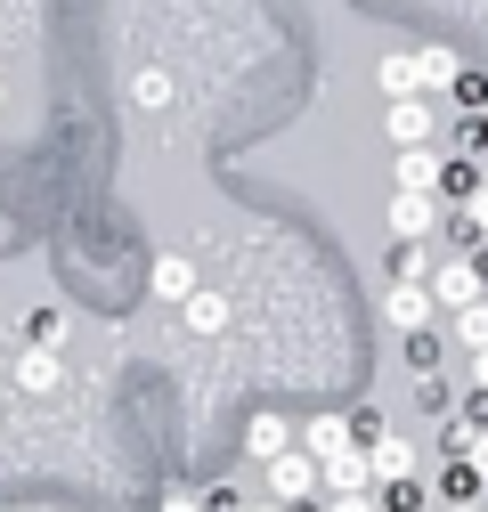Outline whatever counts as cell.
Here are the masks:
<instances>
[{"label":"cell","mask_w":488,"mask_h":512,"mask_svg":"<svg viewBox=\"0 0 488 512\" xmlns=\"http://www.w3.org/2000/svg\"><path fill=\"white\" fill-rule=\"evenodd\" d=\"M261 480H269V496H277V504H301V496H318V488H326V480H318V456H310L301 439H293V447H277V456L261 464Z\"/></svg>","instance_id":"2"},{"label":"cell","mask_w":488,"mask_h":512,"mask_svg":"<svg viewBox=\"0 0 488 512\" xmlns=\"http://www.w3.org/2000/svg\"><path fill=\"white\" fill-rule=\"evenodd\" d=\"M17 391H25V399L66 391V334H57V326H41V334L17 350Z\"/></svg>","instance_id":"1"},{"label":"cell","mask_w":488,"mask_h":512,"mask_svg":"<svg viewBox=\"0 0 488 512\" xmlns=\"http://www.w3.org/2000/svg\"><path fill=\"white\" fill-rule=\"evenodd\" d=\"M171 317H179V334H196V342H220V334H228V293H220V285H196V293L179 301Z\"/></svg>","instance_id":"6"},{"label":"cell","mask_w":488,"mask_h":512,"mask_svg":"<svg viewBox=\"0 0 488 512\" xmlns=\"http://www.w3.org/2000/svg\"><path fill=\"white\" fill-rule=\"evenodd\" d=\"M472 391L488 399V350H472Z\"/></svg>","instance_id":"26"},{"label":"cell","mask_w":488,"mask_h":512,"mask_svg":"<svg viewBox=\"0 0 488 512\" xmlns=\"http://www.w3.org/2000/svg\"><path fill=\"white\" fill-rule=\"evenodd\" d=\"M456 220H464V228H472V236H488V179H480V187H472V196H464V204H456Z\"/></svg>","instance_id":"22"},{"label":"cell","mask_w":488,"mask_h":512,"mask_svg":"<svg viewBox=\"0 0 488 512\" xmlns=\"http://www.w3.org/2000/svg\"><path fill=\"white\" fill-rule=\"evenodd\" d=\"M375 496H383V512H423V480H391Z\"/></svg>","instance_id":"21"},{"label":"cell","mask_w":488,"mask_h":512,"mask_svg":"<svg viewBox=\"0 0 488 512\" xmlns=\"http://www.w3.org/2000/svg\"><path fill=\"white\" fill-rule=\"evenodd\" d=\"M301 447H310L318 464L342 456V447H358V439H350V415H310V423H301Z\"/></svg>","instance_id":"12"},{"label":"cell","mask_w":488,"mask_h":512,"mask_svg":"<svg viewBox=\"0 0 488 512\" xmlns=\"http://www.w3.org/2000/svg\"><path fill=\"white\" fill-rule=\"evenodd\" d=\"M383 317H391V334L407 342V334H432V326H440V301H432L423 277H399V285L383 293Z\"/></svg>","instance_id":"3"},{"label":"cell","mask_w":488,"mask_h":512,"mask_svg":"<svg viewBox=\"0 0 488 512\" xmlns=\"http://www.w3.org/2000/svg\"><path fill=\"white\" fill-rule=\"evenodd\" d=\"M391 277H432V236H391Z\"/></svg>","instance_id":"15"},{"label":"cell","mask_w":488,"mask_h":512,"mask_svg":"<svg viewBox=\"0 0 488 512\" xmlns=\"http://www.w3.org/2000/svg\"><path fill=\"white\" fill-rule=\"evenodd\" d=\"M383 122H391V139H399V147H432V131H440L432 98H399V106H383Z\"/></svg>","instance_id":"8"},{"label":"cell","mask_w":488,"mask_h":512,"mask_svg":"<svg viewBox=\"0 0 488 512\" xmlns=\"http://www.w3.org/2000/svg\"><path fill=\"white\" fill-rule=\"evenodd\" d=\"M448 98H456V106H464V114H480V106H488V74H480V66H464V74H456V90H448Z\"/></svg>","instance_id":"20"},{"label":"cell","mask_w":488,"mask_h":512,"mask_svg":"<svg viewBox=\"0 0 488 512\" xmlns=\"http://www.w3.org/2000/svg\"><path fill=\"white\" fill-rule=\"evenodd\" d=\"M472 187H480V163H472V155H456V163L440 171V196H448V204H464Z\"/></svg>","instance_id":"18"},{"label":"cell","mask_w":488,"mask_h":512,"mask_svg":"<svg viewBox=\"0 0 488 512\" xmlns=\"http://www.w3.org/2000/svg\"><path fill=\"white\" fill-rule=\"evenodd\" d=\"M448 139H456V155H480V147H488V106H480V114H456Z\"/></svg>","instance_id":"19"},{"label":"cell","mask_w":488,"mask_h":512,"mask_svg":"<svg viewBox=\"0 0 488 512\" xmlns=\"http://www.w3.org/2000/svg\"><path fill=\"white\" fill-rule=\"evenodd\" d=\"M163 512H204V504H196V488H188V480H171V488H163Z\"/></svg>","instance_id":"25"},{"label":"cell","mask_w":488,"mask_h":512,"mask_svg":"<svg viewBox=\"0 0 488 512\" xmlns=\"http://www.w3.org/2000/svg\"><path fill=\"white\" fill-rule=\"evenodd\" d=\"M301 431L285 423V415H253V431H244V456H253V464H269L277 456V447H293Z\"/></svg>","instance_id":"13"},{"label":"cell","mask_w":488,"mask_h":512,"mask_svg":"<svg viewBox=\"0 0 488 512\" xmlns=\"http://www.w3.org/2000/svg\"><path fill=\"white\" fill-rule=\"evenodd\" d=\"M244 512H293V504H277V496H261V504H244Z\"/></svg>","instance_id":"27"},{"label":"cell","mask_w":488,"mask_h":512,"mask_svg":"<svg viewBox=\"0 0 488 512\" xmlns=\"http://www.w3.org/2000/svg\"><path fill=\"white\" fill-rule=\"evenodd\" d=\"M383 220H391V236H440L448 228V196H415V187H399Z\"/></svg>","instance_id":"4"},{"label":"cell","mask_w":488,"mask_h":512,"mask_svg":"<svg viewBox=\"0 0 488 512\" xmlns=\"http://www.w3.org/2000/svg\"><path fill=\"white\" fill-rule=\"evenodd\" d=\"M366 456H375V488H391V480H415V439H399V431L366 439Z\"/></svg>","instance_id":"11"},{"label":"cell","mask_w":488,"mask_h":512,"mask_svg":"<svg viewBox=\"0 0 488 512\" xmlns=\"http://www.w3.org/2000/svg\"><path fill=\"white\" fill-rule=\"evenodd\" d=\"M188 293H196V261H188V252H155V261H147V301L179 309Z\"/></svg>","instance_id":"5"},{"label":"cell","mask_w":488,"mask_h":512,"mask_svg":"<svg viewBox=\"0 0 488 512\" xmlns=\"http://www.w3.org/2000/svg\"><path fill=\"white\" fill-rule=\"evenodd\" d=\"M375 98H383V106H399V98H432V90H423L415 49H391V57H375Z\"/></svg>","instance_id":"7"},{"label":"cell","mask_w":488,"mask_h":512,"mask_svg":"<svg viewBox=\"0 0 488 512\" xmlns=\"http://www.w3.org/2000/svg\"><path fill=\"white\" fill-rule=\"evenodd\" d=\"M440 171H448V155H432V147H399V163H391V179L415 187V196H440Z\"/></svg>","instance_id":"10"},{"label":"cell","mask_w":488,"mask_h":512,"mask_svg":"<svg viewBox=\"0 0 488 512\" xmlns=\"http://www.w3.org/2000/svg\"><path fill=\"white\" fill-rule=\"evenodd\" d=\"M448 326H456V342H464V350H488V293H480V301H464V309H448Z\"/></svg>","instance_id":"16"},{"label":"cell","mask_w":488,"mask_h":512,"mask_svg":"<svg viewBox=\"0 0 488 512\" xmlns=\"http://www.w3.org/2000/svg\"><path fill=\"white\" fill-rule=\"evenodd\" d=\"M415 399L448 423V415H456V382H448V374H415Z\"/></svg>","instance_id":"17"},{"label":"cell","mask_w":488,"mask_h":512,"mask_svg":"<svg viewBox=\"0 0 488 512\" xmlns=\"http://www.w3.org/2000/svg\"><path fill=\"white\" fill-rule=\"evenodd\" d=\"M318 480H326V496L375 488V456H366V447H342V456H326V464H318Z\"/></svg>","instance_id":"9"},{"label":"cell","mask_w":488,"mask_h":512,"mask_svg":"<svg viewBox=\"0 0 488 512\" xmlns=\"http://www.w3.org/2000/svg\"><path fill=\"white\" fill-rule=\"evenodd\" d=\"M383 431H391L383 407H358V415H350V439H358V447H366V439H383Z\"/></svg>","instance_id":"23"},{"label":"cell","mask_w":488,"mask_h":512,"mask_svg":"<svg viewBox=\"0 0 488 512\" xmlns=\"http://www.w3.org/2000/svg\"><path fill=\"white\" fill-rule=\"evenodd\" d=\"M415 66H423V90L440 98V90H456V74H464V57H456L448 41H432V49H415Z\"/></svg>","instance_id":"14"},{"label":"cell","mask_w":488,"mask_h":512,"mask_svg":"<svg viewBox=\"0 0 488 512\" xmlns=\"http://www.w3.org/2000/svg\"><path fill=\"white\" fill-rule=\"evenodd\" d=\"M326 512H383L375 488H350V496H326Z\"/></svg>","instance_id":"24"}]
</instances>
